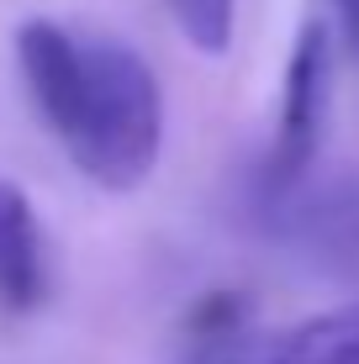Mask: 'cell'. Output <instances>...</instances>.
<instances>
[{"instance_id": "obj_1", "label": "cell", "mask_w": 359, "mask_h": 364, "mask_svg": "<svg viewBox=\"0 0 359 364\" xmlns=\"http://www.w3.org/2000/svg\"><path fill=\"white\" fill-rule=\"evenodd\" d=\"M16 69L37 117L64 143L74 169L101 191H138L164 148V100L154 69L117 37L21 21Z\"/></svg>"}, {"instance_id": "obj_2", "label": "cell", "mask_w": 359, "mask_h": 364, "mask_svg": "<svg viewBox=\"0 0 359 364\" xmlns=\"http://www.w3.org/2000/svg\"><path fill=\"white\" fill-rule=\"evenodd\" d=\"M328 85H333V37H328L323 21H306L291 58H286L280 122H275V143L264 154L259 200H269V196L306 180V169L317 159V143H323V122H328Z\"/></svg>"}, {"instance_id": "obj_3", "label": "cell", "mask_w": 359, "mask_h": 364, "mask_svg": "<svg viewBox=\"0 0 359 364\" xmlns=\"http://www.w3.org/2000/svg\"><path fill=\"white\" fill-rule=\"evenodd\" d=\"M180 364H359V301L317 311L269 338H227V343H191Z\"/></svg>"}, {"instance_id": "obj_4", "label": "cell", "mask_w": 359, "mask_h": 364, "mask_svg": "<svg viewBox=\"0 0 359 364\" xmlns=\"http://www.w3.org/2000/svg\"><path fill=\"white\" fill-rule=\"evenodd\" d=\"M269 222L275 232L312 254L317 264L359 274V185H328V191H291L269 196Z\"/></svg>"}, {"instance_id": "obj_5", "label": "cell", "mask_w": 359, "mask_h": 364, "mask_svg": "<svg viewBox=\"0 0 359 364\" xmlns=\"http://www.w3.org/2000/svg\"><path fill=\"white\" fill-rule=\"evenodd\" d=\"M43 291L48 274H43V237H37L32 200L0 180V311L27 317L43 306Z\"/></svg>"}, {"instance_id": "obj_6", "label": "cell", "mask_w": 359, "mask_h": 364, "mask_svg": "<svg viewBox=\"0 0 359 364\" xmlns=\"http://www.w3.org/2000/svg\"><path fill=\"white\" fill-rule=\"evenodd\" d=\"M169 16L185 32L195 53H227L232 27H238V0H169Z\"/></svg>"}, {"instance_id": "obj_7", "label": "cell", "mask_w": 359, "mask_h": 364, "mask_svg": "<svg viewBox=\"0 0 359 364\" xmlns=\"http://www.w3.org/2000/svg\"><path fill=\"white\" fill-rule=\"evenodd\" d=\"M249 322H254V306L243 291H212L185 317V343H227V338L249 333Z\"/></svg>"}]
</instances>
